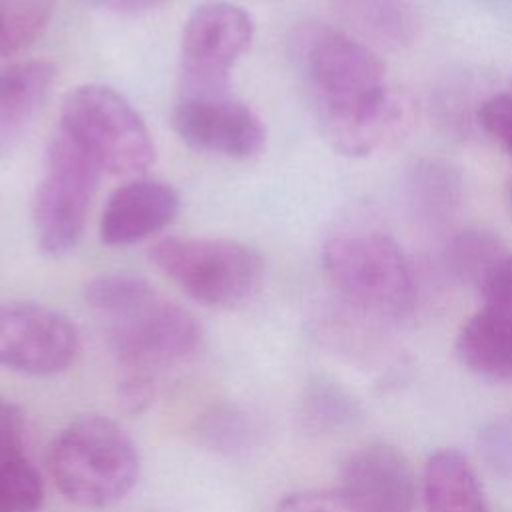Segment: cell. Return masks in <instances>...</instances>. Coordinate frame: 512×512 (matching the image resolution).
Here are the masks:
<instances>
[{
	"mask_svg": "<svg viewBox=\"0 0 512 512\" xmlns=\"http://www.w3.org/2000/svg\"><path fill=\"white\" fill-rule=\"evenodd\" d=\"M506 254L502 240L482 228H466L450 238L444 250V266L448 274L460 282L476 284Z\"/></svg>",
	"mask_w": 512,
	"mask_h": 512,
	"instance_id": "19",
	"label": "cell"
},
{
	"mask_svg": "<svg viewBox=\"0 0 512 512\" xmlns=\"http://www.w3.org/2000/svg\"><path fill=\"white\" fill-rule=\"evenodd\" d=\"M46 464L60 494L86 508L122 500L140 474L134 440L102 416H84L64 426L48 446Z\"/></svg>",
	"mask_w": 512,
	"mask_h": 512,
	"instance_id": "3",
	"label": "cell"
},
{
	"mask_svg": "<svg viewBox=\"0 0 512 512\" xmlns=\"http://www.w3.org/2000/svg\"><path fill=\"white\" fill-rule=\"evenodd\" d=\"M462 200V176L440 158L418 160L408 174V204L412 214L432 226L448 222Z\"/></svg>",
	"mask_w": 512,
	"mask_h": 512,
	"instance_id": "18",
	"label": "cell"
},
{
	"mask_svg": "<svg viewBox=\"0 0 512 512\" xmlns=\"http://www.w3.org/2000/svg\"><path fill=\"white\" fill-rule=\"evenodd\" d=\"M156 394V376L142 372H120L118 398L128 412L146 410Z\"/></svg>",
	"mask_w": 512,
	"mask_h": 512,
	"instance_id": "28",
	"label": "cell"
},
{
	"mask_svg": "<svg viewBox=\"0 0 512 512\" xmlns=\"http://www.w3.org/2000/svg\"><path fill=\"white\" fill-rule=\"evenodd\" d=\"M22 410L0 394V512H40L44 482L26 452Z\"/></svg>",
	"mask_w": 512,
	"mask_h": 512,
	"instance_id": "13",
	"label": "cell"
},
{
	"mask_svg": "<svg viewBox=\"0 0 512 512\" xmlns=\"http://www.w3.org/2000/svg\"><path fill=\"white\" fill-rule=\"evenodd\" d=\"M486 306L512 314V254H504L478 282Z\"/></svg>",
	"mask_w": 512,
	"mask_h": 512,
	"instance_id": "26",
	"label": "cell"
},
{
	"mask_svg": "<svg viewBox=\"0 0 512 512\" xmlns=\"http://www.w3.org/2000/svg\"><path fill=\"white\" fill-rule=\"evenodd\" d=\"M172 128L192 150L244 160L262 152L266 126L226 88H180Z\"/></svg>",
	"mask_w": 512,
	"mask_h": 512,
	"instance_id": "8",
	"label": "cell"
},
{
	"mask_svg": "<svg viewBox=\"0 0 512 512\" xmlns=\"http://www.w3.org/2000/svg\"><path fill=\"white\" fill-rule=\"evenodd\" d=\"M150 260L192 300L212 308L244 304L264 276L262 254L228 238L168 236L150 248Z\"/></svg>",
	"mask_w": 512,
	"mask_h": 512,
	"instance_id": "4",
	"label": "cell"
},
{
	"mask_svg": "<svg viewBox=\"0 0 512 512\" xmlns=\"http://www.w3.org/2000/svg\"><path fill=\"white\" fill-rule=\"evenodd\" d=\"M80 350L76 326L62 312L26 300L0 304V366L26 376L70 368Z\"/></svg>",
	"mask_w": 512,
	"mask_h": 512,
	"instance_id": "9",
	"label": "cell"
},
{
	"mask_svg": "<svg viewBox=\"0 0 512 512\" xmlns=\"http://www.w3.org/2000/svg\"><path fill=\"white\" fill-rule=\"evenodd\" d=\"M278 512H356L340 490L292 492L278 504Z\"/></svg>",
	"mask_w": 512,
	"mask_h": 512,
	"instance_id": "27",
	"label": "cell"
},
{
	"mask_svg": "<svg viewBox=\"0 0 512 512\" xmlns=\"http://www.w3.org/2000/svg\"><path fill=\"white\" fill-rule=\"evenodd\" d=\"M54 0H0V58L34 44L50 26Z\"/></svg>",
	"mask_w": 512,
	"mask_h": 512,
	"instance_id": "21",
	"label": "cell"
},
{
	"mask_svg": "<svg viewBox=\"0 0 512 512\" xmlns=\"http://www.w3.org/2000/svg\"><path fill=\"white\" fill-rule=\"evenodd\" d=\"M120 372L156 376L158 370L194 356L202 344L198 320L158 292L128 314L104 324Z\"/></svg>",
	"mask_w": 512,
	"mask_h": 512,
	"instance_id": "7",
	"label": "cell"
},
{
	"mask_svg": "<svg viewBox=\"0 0 512 512\" xmlns=\"http://www.w3.org/2000/svg\"><path fill=\"white\" fill-rule=\"evenodd\" d=\"M292 46L322 134L340 154L364 158L386 126L392 86L384 60L368 42L324 24L300 28Z\"/></svg>",
	"mask_w": 512,
	"mask_h": 512,
	"instance_id": "1",
	"label": "cell"
},
{
	"mask_svg": "<svg viewBox=\"0 0 512 512\" xmlns=\"http://www.w3.org/2000/svg\"><path fill=\"white\" fill-rule=\"evenodd\" d=\"M252 422L250 418L234 408V406H224L216 408L204 426V434L210 438V442L222 450H236L242 448L250 436H252Z\"/></svg>",
	"mask_w": 512,
	"mask_h": 512,
	"instance_id": "23",
	"label": "cell"
},
{
	"mask_svg": "<svg viewBox=\"0 0 512 512\" xmlns=\"http://www.w3.org/2000/svg\"><path fill=\"white\" fill-rule=\"evenodd\" d=\"M58 130L102 172L132 176L154 162V142L138 110L114 88L84 84L66 94Z\"/></svg>",
	"mask_w": 512,
	"mask_h": 512,
	"instance_id": "5",
	"label": "cell"
},
{
	"mask_svg": "<svg viewBox=\"0 0 512 512\" xmlns=\"http://www.w3.org/2000/svg\"><path fill=\"white\" fill-rule=\"evenodd\" d=\"M180 212L178 192L150 178H136L116 188L100 216V240L108 246L142 242L174 222Z\"/></svg>",
	"mask_w": 512,
	"mask_h": 512,
	"instance_id": "12",
	"label": "cell"
},
{
	"mask_svg": "<svg viewBox=\"0 0 512 512\" xmlns=\"http://www.w3.org/2000/svg\"><path fill=\"white\" fill-rule=\"evenodd\" d=\"M338 14L374 48L400 50L418 34L410 0H332Z\"/></svg>",
	"mask_w": 512,
	"mask_h": 512,
	"instance_id": "17",
	"label": "cell"
},
{
	"mask_svg": "<svg viewBox=\"0 0 512 512\" xmlns=\"http://www.w3.org/2000/svg\"><path fill=\"white\" fill-rule=\"evenodd\" d=\"M100 174V166L56 128L46 148L32 204L34 232L44 254L64 256L76 248Z\"/></svg>",
	"mask_w": 512,
	"mask_h": 512,
	"instance_id": "6",
	"label": "cell"
},
{
	"mask_svg": "<svg viewBox=\"0 0 512 512\" xmlns=\"http://www.w3.org/2000/svg\"><path fill=\"white\" fill-rule=\"evenodd\" d=\"M340 492L356 512H414L416 482L404 456L392 444L372 442L354 450L342 466Z\"/></svg>",
	"mask_w": 512,
	"mask_h": 512,
	"instance_id": "11",
	"label": "cell"
},
{
	"mask_svg": "<svg viewBox=\"0 0 512 512\" xmlns=\"http://www.w3.org/2000/svg\"><path fill=\"white\" fill-rule=\"evenodd\" d=\"M254 36L252 16L228 0H210L192 10L180 46V88H226L236 60Z\"/></svg>",
	"mask_w": 512,
	"mask_h": 512,
	"instance_id": "10",
	"label": "cell"
},
{
	"mask_svg": "<svg viewBox=\"0 0 512 512\" xmlns=\"http://www.w3.org/2000/svg\"><path fill=\"white\" fill-rule=\"evenodd\" d=\"M94 6L106 8L110 12H120V14H138L146 12L150 8H156L168 0H88Z\"/></svg>",
	"mask_w": 512,
	"mask_h": 512,
	"instance_id": "29",
	"label": "cell"
},
{
	"mask_svg": "<svg viewBox=\"0 0 512 512\" xmlns=\"http://www.w3.org/2000/svg\"><path fill=\"white\" fill-rule=\"evenodd\" d=\"M480 452L496 474L512 478V414L492 420L480 432Z\"/></svg>",
	"mask_w": 512,
	"mask_h": 512,
	"instance_id": "24",
	"label": "cell"
},
{
	"mask_svg": "<svg viewBox=\"0 0 512 512\" xmlns=\"http://www.w3.org/2000/svg\"><path fill=\"white\" fill-rule=\"evenodd\" d=\"M460 362L492 382L512 380V314L484 306L472 314L456 338Z\"/></svg>",
	"mask_w": 512,
	"mask_h": 512,
	"instance_id": "15",
	"label": "cell"
},
{
	"mask_svg": "<svg viewBox=\"0 0 512 512\" xmlns=\"http://www.w3.org/2000/svg\"><path fill=\"white\" fill-rule=\"evenodd\" d=\"M54 80L56 66L50 60H18L0 68V156L22 138Z\"/></svg>",
	"mask_w": 512,
	"mask_h": 512,
	"instance_id": "14",
	"label": "cell"
},
{
	"mask_svg": "<svg viewBox=\"0 0 512 512\" xmlns=\"http://www.w3.org/2000/svg\"><path fill=\"white\" fill-rule=\"evenodd\" d=\"M322 272L354 312L380 322H402L418 304V282L404 250L382 232L344 230L320 250Z\"/></svg>",
	"mask_w": 512,
	"mask_h": 512,
	"instance_id": "2",
	"label": "cell"
},
{
	"mask_svg": "<svg viewBox=\"0 0 512 512\" xmlns=\"http://www.w3.org/2000/svg\"><path fill=\"white\" fill-rule=\"evenodd\" d=\"M506 202H508V208L512 212V176L508 178V184H506Z\"/></svg>",
	"mask_w": 512,
	"mask_h": 512,
	"instance_id": "30",
	"label": "cell"
},
{
	"mask_svg": "<svg viewBox=\"0 0 512 512\" xmlns=\"http://www.w3.org/2000/svg\"><path fill=\"white\" fill-rule=\"evenodd\" d=\"M356 414L354 400L332 382H316L304 398V416L318 428H338Z\"/></svg>",
	"mask_w": 512,
	"mask_h": 512,
	"instance_id": "22",
	"label": "cell"
},
{
	"mask_svg": "<svg viewBox=\"0 0 512 512\" xmlns=\"http://www.w3.org/2000/svg\"><path fill=\"white\" fill-rule=\"evenodd\" d=\"M480 128L512 156V92L492 94L476 110Z\"/></svg>",
	"mask_w": 512,
	"mask_h": 512,
	"instance_id": "25",
	"label": "cell"
},
{
	"mask_svg": "<svg viewBox=\"0 0 512 512\" xmlns=\"http://www.w3.org/2000/svg\"><path fill=\"white\" fill-rule=\"evenodd\" d=\"M422 488L428 512H490L474 468L458 450H436L426 460Z\"/></svg>",
	"mask_w": 512,
	"mask_h": 512,
	"instance_id": "16",
	"label": "cell"
},
{
	"mask_svg": "<svg viewBox=\"0 0 512 512\" xmlns=\"http://www.w3.org/2000/svg\"><path fill=\"white\" fill-rule=\"evenodd\" d=\"M154 294L156 290L150 282L124 272L96 276L84 286V302L102 324L124 316Z\"/></svg>",
	"mask_w": 512,
	"mask_h": 512,
	"instance_id": "20",
	"label": "cell"
}]
</instances>
